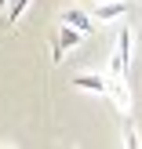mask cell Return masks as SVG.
<instances>
[{
	"instance_id": "2",
	"label": "cell",
	"mask_w": 142,
	"mask_h": 149,
	"mask_svg": "<svg viewBox=\"0 0 142 149\" xmlns=\"http://www.w3.org/2000/svg\"><path fill=\"white\" fill-rule=\"evenodd\" d=\"M84 40V33H80L77 26H69V22H62V26H58V33H55V47H51V62H62L66 58V51H73L77 47V44Z\"/></svg>"
},
{
	"instance_id": "7",
	"label": "cell",
	"mask_w": 142,
	"mask_h": 149,
	"mask_svg": "<svg viewBox=\"0 0 142 149\" xmlns=\"http://www.w3.org/2000/svg\"><path fill=\"white\" fill-rule=\"evenodd\" d=\"M29 4H33V0H11V4H7V22H18Z\"/></svg>"
},
{
	"instance_id": "9",
	"label": "cell",
	"mask_w": 142,
	"mask_h": 149,
	"mask_svg": "<svg viewBox=\"0 0 142 149\" xmlns=\"http://www.w3.org/2000/svg\"><path fill=\"white\" fill-rule=\"evenodd\" d=\"M7 4H11V0H0V7H7Z\"/></svg>"
},
{
	"instance_id": "3",
	"label": "cell",
	"mask_w": 142,
	"mask_h": 149,
	"mask_svg": "<svg viewBox=\"0 0 142 149\" xmlns=\"http://www.w3.org/2000/svg\"><path fill=\"white\" fill-rule=\"evenodd\" d=\"M109 98H113V106L120 109L124 116L131 113V106H135V102H131V87H128V77H109Z\"/></svg>"
},
{
	"instance_id": "4",
	"label": "cell",
	"mask_w": 142,
	"mask_h": 149,
	"mask_svg": "<svg viewBox=\"0 0 142 149\" xmlns=\"http://www.w3.org/2000/svg\"><path fill=\"white\" fill-rule=\"evenodd\" d=\"M128 0H102L99 7H91V15H95V22H120L124 15H128Z\"/></svg>"
},
{
	"instance_id": "1",
	"label": "cell",
	"mask_w": 142,
	"mask_h": 149,
	"mask_svg": "<svg viewBox=\"0 0 142 149\" xmlns=\"http://www.w3.org/2000/svg\"><path fill=\"white\" fill-rule=\"evenodd\" d=\"M131 29L124 26L120 33H117V47L113 55H109V77H128V55H131Z\"/></svg>"
},
{
	"instance_id": "8",
	"label": "cell",
	"mask_w": 142,
	"mask_h": 149,
	"mask_svg": "<svg viewBox=\"0 0 142 149\" xmlns=\"http://www.w3.org/2000/svg\"><path fill=\"white\" fill-rule=\"evenodd\" d=\"M124 146H128V149H139V146H142V138H139L135 124H124Z\"/></svg>"
},
{
	"instance_id": "5",
	"label": "cell",
	"mask_w": 142,
	"mask_h": 149,
	"mask_svg": "<svg viewBox=\"0 0 142 149\" xmlns=\"http://www.w3.org/2000/svg\"><path fill=\"white\" fill-rule=\"evenodd\" d=\"M62 22L77 26L84 36H91V33H95V15H91V11H84V7H66V11H62Z\"/></svg>"
},
{
	"instance_id": "6",
	"label": "cell",
	"mask_w": 142,
	"mask_h": 149,
	"mask_svg": "<svg viewBox=\"0 0 142 149\" xmlns=\"http://www.w3.org/2000/svg\"><path fill=\"white\" fill-rule=\"evenodd\" d=\"M73 87L106 95V91H109V77H102V73H77V77H73Z\"/></svg>"
}]
</instances>
